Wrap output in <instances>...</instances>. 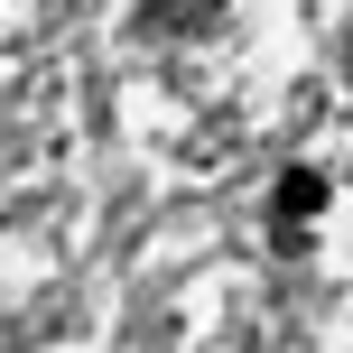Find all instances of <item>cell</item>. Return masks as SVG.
I'll list each match as a JSON object with an SVG mask.
<instances>
[{
    "mask_svg": "<svg viewBox=\"0 0 353 353\" xmlns=\"http://www.w3.org/2000/svg\"><path fill=\"white\" fill-rule=\"evenodd\" d=\"M325 205V176L316 168H288L279 176V251H307V214Z\"/></svg>",
    "mask_w": 353,
    "mask_h": 353,
    "instance_id": "cell-1",
    "label": "cell"
}]
</instances>
